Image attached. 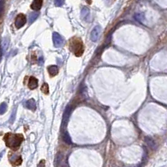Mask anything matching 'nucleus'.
Instances as JSON below:
<instances>
[{
    "label": "nucleus",
    "instance_id": "nucleus-16",
    "mask_svg": "<svg viewBox=\"0 0 167 167\" xmlns=\"http://www.w3.org/2000/svg\"><path fill=\"white\" fill-rule=\"evenodd\" d=\"M39 12H34V13H32L30 15H29V18H28V23L29 24H32L33 21L35 19H37V18L39 16Z\"/></svg>",
    "mask_w": 167,
    "mask_h": 167
},
{
    "label": "nucleus",
    "instance_id": "nucleus-11",
    "mask_svg": "<svg viewBox=\"0 0 167 167\" xmlns=\"http://www.w3.org/2000/svg\"><path fill=\"white\" fill-rule=\"evenodd\" d=\"M90 11L87 7H83L82 9H81V18L83 19L88 20L90 19Z\"/></svg>",
    "mask_w": 167,
    "mask_h": 167
},
{
    "label": "nucleus",
    "instance_id": "nucleus-8",
    "mask_svg": "<svg viewBox=\"0 0 167 167\" xmlns=\"http://www.w3.org/2000/svg\"><path fill=\"white\" fill-rule=\"evenodd\" d=\"M38 84H39V81L35 77H33V76L29 77L28 87L30 89V90H34V89H36L38 87Z\"/></svg>",
    "mask_w": 167,
    "mask_h": 167
},
{
    "label": "nucleus",
    "instance_id": "nucleus-13",
    "mask_svg": "<svg viewBox=\"0 0 167 167\" xmlns=\"http://www.w3.org/2000/svg\"><path fill=\"white\" fill-rule=\"evenodd\" d=\"M144 141L146 142L148 146H150V148H151L152 150H155L156 148V144H155V140L153 139L150 138V137H146L144 138Z\"/></svg>",
    "mask_w": 167,
    "mask_h": 167
},
{
    "label": "nucleus",
    "instance_id": "nucleus-17",
    "mask_svg": "<svg viewBox=\"0 0 167 167\" xmlns=\"http://www.w3.org/2000/svg\"><path fill=\"white\" fill-rule=\"evenodd\" d=\"M134 17H135V19L138 21V22H141L144 19V14L141 13H135V15H134Z\"/></svg>",
    "mask_w": 167,
    "mask_h": 167
},
{
    "label": "nucleus",
    "instance_id": "nucleus-1",
    "mask_svg": "<svg viewBox=\"0 0 167 167\" xmlns=\"http://www.w3.org/2000/svg\"><path fill=\"white\" fill-rule=\"evenodd\" d=\"M4 142L6 146L13 150H17L24 140V136L21 134L8 133L4 135Z\"/></svg>",
    "mask_w": 167,
    "mask_h": 167
},
{
    "label": "nucleus",
    "instance_id": "nucleus-7",
    "mask_svg": "<svg viewBox=\"0 0 167 167\" xmlns=\"http://www.w3.org/2000/svg\"><path fill=\"white\" fill-rule=\"evenodd\" d=\"M70 113H71V106L68 105L65 108V110L64 112V115H63V120H62V127L63 128H64L67 125V123H68Z\"/></svg>",
    "mask_w": 167,
    "mask_h": 167
},
{
    "label": "nucleus",
    "instance_id": "nucleus-20",
    "mask_svg": "<svg viewBox=\"0 0 167 167\" xmlns=\"http://www.w3.org/2000/svg\"><path fill=\"white\" fill-rule=\"evenodd\" d=\"M64 3V1H61V0H55L54 1V4L57 7H60Z\"/></svg>",
    "mask_w": 167,
    "mask_h": 167
},
{
    "label": "nucleus",
    "instance_id": "nucleus-5",
    "mask_svg": "<svg viewBox=\"0 0 167 167\" xmlns=\"http://www.w3.org/2000/svg\"><path fill=\"white\" fill-rule=\"evenodd\" d=\"M53 42L55 47H61L64 43V39L59 33L54 32L53 33Z\"/></svg>",
    "mask_w": 167,
    "mask_h": 167
},
{
    "label": "nucleus",
    "instance_id": "nucleus-10",
    "mask_svg": "<svg viewBox=\"0 0 167 167\" xmlns=\"http://www.w3.org/2000/svg\"><path fill=\"white\" fill-rule=\"evenodd\" d=\"M48 72H49V75L51 77H54V76H56L59 73V68L58 66L56 65H50L48 67Z\"/></svg>",
    "mask_w": 167,
    "mask_h": 167
},
{
    "label": "nucleus",
    "instance_id": "nucleus-9",
    "mask_svg": "<svg viewBox=\"0 0 167 167\" xmlns=\"http://www.w3.org/2000/svg\"><path fill=\"white\" fill-rule=\"evenodd\" d=\"M25 107L28 110L34 111L36 110V102L33 99H30L25 102Z\"/></svg>",
    "mask_w": 167,
    "mask_h": 167
},
{
    "label": "nucleus",
    "instance_id": "nucleus-14",
    "mask_svg": "<svg viewBox=\"0 0 167 167\" xmlns=\"http://www.w3.org/2000/svg\"><path fill=\"white\" fill-rule=\"evenodd\" d=\"M62 138H63V140L68 144H71V139H70V136L68 134V132L64 131V133L62 134Z\"/></svg>",
    "mask_w": 167,
    "mask_h": 167
},
{
    "label": "nucleus",
    "instance_id": "nucleus-15",
    "mask_svg": "<svg viewBox=\"0 0 167 167\" xmlns=\"http://www.w3.org/2000/svg\"><path fill=\"white\" fill-rule=\"evenodd\" d=\"M62 158H63V155H62L61 153H58L56 155V157H55V159H54V165H55V167H59V165L61 164Z\"/></svg>",
    "mask_w": 167,
    "mask_h": 167
},
{
    "label": "nucleus",
    "instance_id": "nucleus-18",
    "mask_svg": "<svg viewBox=\"0 0 167 167\" xmlns=\"http://www.w3.org/2000/svg\"><path fill=\"white\" fill-rule=\"evenodd\" d=\"M41 91L43 93L44 95H48V94H49V84H46V83H44L42 85V87H41Z\"/></svg>",
    "mask_w": 167,
    "mask_h": 167
},
{
    "label": "nucleus",
    "instance_id": "nucleus-3",
    "mask_svg": "<svg viewBox=\"0 0 167 167\" xmlns=\"http://www.w3.org/2000/svg\"><path fill=\"white\" fill-rule=\"evenodd\" d=\"M9 162L13 166H18L22 164V157L19 155H17L15 153L10 152L9 155Z\"/></svg>",
    "mask_w": 167,
    "mask_h": 167
},
{
    "label": "nucleus",
    "instance_id": "nucleus-21",
    "mask_svg": "<svg viewBox=\"0 0 167 167\" xmlns=\"http://www.w3.org/2000/svg\"><path fill=\"white\" fill-rule=\"evenodd\" d=\"M44 163H45V161H44L43 159V161H41L39 162L38 167H44Z\"/></svg>",
    "mask_w": 167,
    "mask_h": 167
},
{
    "label": "nucleus",
    "instance_id": "nucleus-22",
    "mask_svg": "<svg viewBox=\"0 0 167 167\" xmlns=\"http://www.w3.org/2000/svg\"><path fill=\"white\" fill-rule=\"evenodd\" d=\"M13 117H15V111H14V112H13L12 117H11V122H13Z\"/></svg>",
    "mask_w": 167,
    "mask_h": 167
},
{
    "label": "nucleus",
    "instance_id": "nucleus-6",
    "mask_svg": "<svg viewBox=\"0 0 167 167\" xmlns=\"http://www.w3.org/2000/svg\"><path fill=\"white\" fill-rule=\"evenodd\" d=\"M100 33H101V28H100V26L97 25L93 28V30L91 32V34H90V39L93 42H96L99 39Z\"/></svg>",
    "mask_w": 167,
    "mask_h": 167
},
{
    "label": "nucleus",
    "instance_id": "nucleus-2",
    "mask_svg": "<svg viewBox=\"0 0 167 167\" xmlns=\"http://www.w3.org/2000/svg\"><path fill=\"white\" fill-rule=\"evenodd\" d=\"M69 49L77 57H80L84 51V44L79 38H72L69 41Z\"/></svg>",
    "mask_w": 167,
    "mask_h": 167
},
{
    "label": "nucleus",
    "instance_id": "nucleus-4",
    "mask_svg": "<svg viewBox=\"0 0 167 167\" xmlns=\"http://www.w3.org/2000/svg\"><path fill=\"white\" fill-rule=\"evenodd\" d=\"M27 22V18L23 13H19L18 14V16L15 18V26L17 28H20L23 26H24V24Z\"/></svg>",
    "mask_w": 167,
    "mask_h": 167
},
{
    "label": "nucleus",
    "instance_id": "nucleus-12",
    "mask_svg": "<svg viewBox=\"0 0 167 167\" xmlns=\"http://www.w3.org/2000/svg\"><path fill=\"white\" fill-rule=\"evenodd\" d=\"M42 4H43V2L41 0H36V1H33L31 3V9L35 11H39L42 8Z\"/></svg>",
    "mask_w": 167,
    "mask_h": 167
},
{
    "label": "nucleus",
    "instance_id": "nucleus-19",
    "mask_svg": "<svg viewBox=\"0 0 167 167\" xmlns=\"http://www.w3.org/2000/svg\"><path fill=\"white\" fill-rule=\"evenodd\" d=\"M7 110V105L6 103H2L0 105V114H3L5 113V111Z\"/></svg>",
    "mask_w": 167,
    "mask_h": 167
}]
</instances>
